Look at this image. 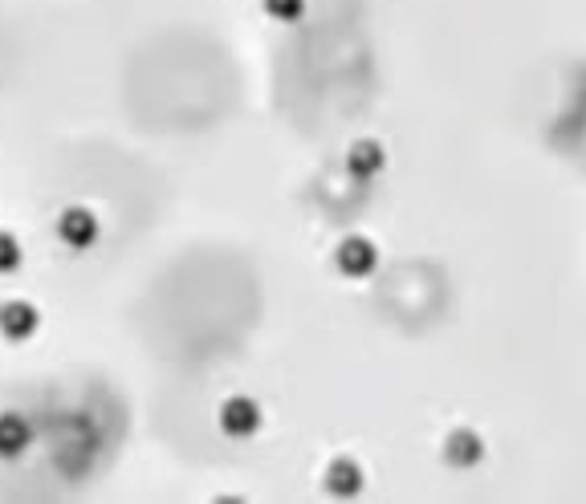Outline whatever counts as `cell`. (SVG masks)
<instances>
[{
	"instance_id": "6da1fadb",
	"label": "cell",
	"mask_w": 586,
	"mask_h": 504,
	"mask_svg": "<svg viewBox=\"0 0 586 504\" xmlns=\"http://www.w3.org/2000/svg\"><path fill=\"white\" fill-rule=\"evenodd\" d=\"M0 330L9 338H29L37 330V309L29 301H5L0 305Z\"/></svg>"
},
{
	"instance_id": "7a4b0ae2",
	"label": "cell",
	"mask_w": 586,
	"mask_h": 504,
	"mask_svg": "<svg viewBox=\"0 0 586 504\" xmlns=\"http://www.w3.org/2000/svg\"><path fill=\"white\" fill-rule=\"evenodd\" d=\"M29 444H33V427L13 411L0 415V456H21Z\"/></svg>"
},
{
	"instance_id": "3957f363",
	"label": "cell",
	"mask_w": 586,
	"mask_h": 504,
	"mask_svg": "<svg viewBox=\"0 0 586 504\" xmlns=\"http://www.w3.org/2000/svg\"><path fill=\"white\" fill-rule=\"evenodd\" d=\"M57 232H62V240H66V244H74V248H86V244H94V236H98V224H94V216H90V212H82V208H70V212L62 216V224H57Z\"/></svg>"
},
{
	"instance_id": "277c9868",
	"label": "cell",
	"mask_w": 586,
	"mask_h": 504,
	"mask_svg": "<svg viewBox=\"0 0 586 504\" xmlns=\"http://www.w3.org/2000/svg\"><path fill=\"white\" fill-rule=\"evenodd\" d=\"M224 427L237 431V435L253 431V427H257V407H253L249 399H232V403L224 407Z\"/></svg>"
},
{
	"instance_id": "5b68a950",
	"label": "cell",
	"mask_w": 586,
	"mask_h": 504,
	"mask_svg": "<svg viewBox=\"0 0 586 504\" xmlns=\"http://www.w3.org/2000/svg\"><path fill=\"white\" fill-rule=\"evenodd\" d=\"M17 265H21V244L9 232H0V273H13Z\"/></svg>"
},
{
	"instance_id": "8992f818",
	"label": "cell",
	"mask_w": 586,
	"mask_h": 504,
	"mask_svg": "<svg viewBox=\"0 0 586 504\" xmlns=\"http://www.w3.org/2000/svg\"><path fill=\"white\" fill-rule=\"evenodd\" d=\"M298 9H302V0H269V13H277V17H298Z\"/></svg>"
}]
</instances>
